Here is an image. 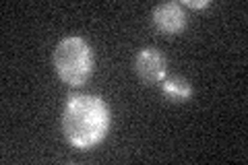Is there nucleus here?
Wrapping results in <instances>:
<instances>
[{"mask_svg":"<svg viewBox=\"0 0 248 165\" xmlns=\"http://www.w3.org/2000/svg\"><path fill=\"white\" fill-rule=\"evenodd\" d=\"M112 124L110 107L99 95H71L62 112V132L77 149H91L106 138Z\"/></svg>","mask_w":248,"mask_h":165,"instance_id":"1","label":"nucleus"},{"mask_svg":"<svg viewBox=\"0 0 248 165\" xmlns=\"http://www.w3.org/2000/svg\"><path fill=\"white\" fill-rule=\"evenodd\" d=\"M54 70L62 83L79 87L93 73V50L83 37H64L54 50Z\"/></svg>","mask_w":248,"mask_h":165,"instance_id":"2","label":"nucleus"},{"mask_svg":"<svg viewBox=\"0 0 248 165\" xmlns=\"http://www.w3.org/2000/svg\"><path fill=\"white\" fill-rule=\"evenodd\" d=\"M135 70L145 85H159L168 76L164 54L155 48H143L135 58Z\"/></svg>","mask_w":248,"mask_h":165,"instance_id":"3","label":"nucleus"},{"mask_svg":"<svg viewBox=\"0 0 248 165\" xmlns=\"http://www.w3.org/2000/svg\"><path fill=\"white\" fill-rule=\"evenodd\" d=\"M153 25L157 27V31L166 35H178L186 27V13L182 9V4L178 2H164L157 4L151 13Z\"/></svg>","mask_w":248,"mask_h":165,"instance_id":"4","label":"nucleus"},{"mask_svg":"<svg viewBox=\"0 0 248 165\" xmlns=\"http://www.w3.org/2000/svg\"><path fill=\"white\" fill-rule=\"evenodd\" d=\"M159 85H161V93H164V97L170 99V101H176V104H182V101L192 97V85L180 75L166 76Z\"/></svg>","mask_w":248,"mask_h":165,"instance_id":"5","label":"nucleus"},{"mask_svg":"<svg viewBox=\"0 0 248 165\" xmlns=\"http://www.w3.org/2000/svg\"><path fill=\"white\" fill-rule=\"evenodd\" d=\"M186 6H190V9H205V6H209L211 2L209 0H184Z\"/></svg>","mask_w":248,"mask_h":165,"instance_id":"6","label":"nucleus"}]
</instances>
